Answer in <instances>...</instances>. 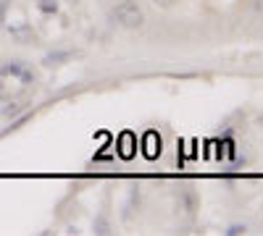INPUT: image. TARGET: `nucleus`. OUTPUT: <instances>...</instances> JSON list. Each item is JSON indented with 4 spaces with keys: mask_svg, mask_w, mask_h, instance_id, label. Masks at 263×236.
<instances>
[{
    "mask_svg": "<svg viewBox=\"0 0 263 236\" xmlns=\"http://www.w3.org/2000/svg\"><path fill=\"white\" fill-rule=\"evenodd\" d=\"M11 34H13L18 42H24V45L34 42V34L29 32V24H18V27H11Z\"/></svg>",
    "mask_w": 263,
    "mask_h": 236,
    "instance_id": "20e7f679",
    "label": "nucleus"
},
{
    "mask_svg": "<svg viewBox=\"0 0 263 236\" xmlns=\"http://www.w3.org/2000/svg\"><path fill=\"white\" fill-rule=\"evenodd\" d=\"M18 111H21V105H18V102H11V108H3V116L11 118V116H16Z\"/></svg>",
    "mask_w": 263,
    "mask_h": 236,
    "instance_id": "1a4fd4ad",
    "label": "nucleus"
},
{
    "mask_svg": "<svg viewBox=\"0 0 263 236\" xmlns=\"http://www.w3.org/2000/svg\"><path fill=\"white\" fill-rule=\"evenodd\" d=\"M92 228H95V233H111V223L105 221V216H98L95 223H92Z\"/></svg>",
    "mask_w": 263,
    "mask_h": 236,
    "instance_id": "423d86ee",
    "label": "nucleus"
},
{
    "mask_svg": "<svg viewBox=\"0 0 263 236\" xmlns=\"http://www.w3.org/2000/svg\"><path fill=\"white\" fill-rule=\"evenodd\" d=\"M179 202H182L184 212H195V210H197V195H195V191H192L190 186L179 191Z\"/></svg>",
    "mask_w": 263,
    "mask_h": 236,
    "instance_id": "7ed1b4c3",
    "label": "nucleus"
},
{
    "mask_svg": "<svg viewBox=\"0 0 263 236\" xmlns=\"http://www.w3.org/2000/svg\"><path fill=\"white\" fill-rule=\"evenodd\" d=\"M224 233H227V236H239V233H248V226H245V223H234V226H229Z\"/></svg>",
    "mask_w": 263,
    "mask_h": 236,
    "instance_id": "0eeeda50",
    "label": "nucleus"
},
{
    "mask_svg": "<svg viewBox=\"0 0 263 236\" xmlns=\"http://www.w3.org/2000/svg\"><path fill=\"white\" fill-rule=\"evenodd\" d=\"M111 21L121 29L137 32L145 27V11L137 0H119V3L111 8Z\"/></svg>",
    "mask_w": 263,
    "mask_h": 236,
    "instance_id": "f257e3e1",
    "label": "nucleus"
},
{
    "mask_svg": "<svg viewBox=\"0 0 263 236\" xmlns=\"http://www.w3.org/2000/svg\"><path fill=\"white\" fill-rule=\"evenodd\" d=\"M37 11L45 13V16L58 13V0H37Z\"/></svg>",
    "mask_w": 263,
    "mask_h": 236,
    "instance_id": "39448f33",
    "label": "nucleus"
},
{
    "mask_svg": "<svg viewBox=\"0 0 263 236\" xmlns=\"http://www.w3.org/2000/svg\"><path fill=\"white\" fill-rule=\"evenodd\" d=\"M71 58H74V53H71V50H53V53H48L45 58H42V66L53 69V66H61V63L71 60Z\"/></svg>",
    "mask_w": 263,
    "mask_h": 236,
    "instance_id": "f03ea898",
    "label": "nucleus"
},
{
    "mask_svg": "<svg viewBox=\"0 0 263 236\" xmlns=\"http://www.w3.org/2000/svg\"><path fill=\"white\" fill-rule=\"evenodd\" d=\"M153 3H156L158 8H163V11H168V8H174L179 3V0H153Z\"/></svg>",
    "mask_w": 263,
    "mask_h": 236,
    "instance_id": "6e6552de",
    "label": "nucleus"
}]
</instances>
